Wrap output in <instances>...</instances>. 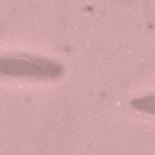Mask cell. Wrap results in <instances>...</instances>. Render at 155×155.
Instances as JSON below:
<instances>
[{
  "label": "cell",
  "instance_id": "7a4b0ae2",
  "mask_svg": "<svg viewBox=\"0 0 155 155\" xmlns=\"http://www.w3.org/2000/svg\"><path fill=\"white\" fill-rule=\"evenodd\" d=\"M132 107L140 110V112H143V113L155 115V93L135 98L132 101Z\"/></svg>",
  "mask_w": 155,
  "mask_h": 155
},
{
  "label": "cell",
  "instance_id": "6da1fadb",
  "mask_svg": "<svg viewBox=\"0 0 155 155\" xmlns=\"http://www.w3.org/2000/svg\"><path fill=\"white\" fill-rule=\"evenodd\" d=\"M62 68L58 62L45 58L28 54H6L0 56V74L16 78H53L61 74Z\"/></svg>",
  "mask_w": 155,
  "mask_h": 155
}]
</instances>
